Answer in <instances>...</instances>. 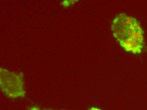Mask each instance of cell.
Here are the masks:
<instances>
[{"mask_svg": "<svg viewBox=\"0 0 147 110\" xmlns=\"http://www.w3.org/2000/svg\"><path fill=\"white\" fill-rule=\"evenodd\" d=\"M111 28L113 36L125 51L134 54L142 52L143 32L136 19L125 13H120L113 20Z\"/></svg>", "mask_w": 147, "mask_h": 110, "instance_id": "1", "label": "cell"}, {"mask_svg": "<svg viewBox=\"0 0 147 110\" xmlns=\"http://www.w3.org/2000/svg\"><path fill=\"white\" fill-rule=\"evenodd\" d=\"M0 69V86L2 92L11 99L24 97L26 92L23 74L2 68Z\"/></svg>", "mask_w": 147, "mask_h": 110, "instance_id": "2", "label": "cell"}, {"mask_svg": "<svg viewBox=\"0 0 147 110\" xmlns=\"http://www.w3.org/2000/svg\"><path fill=\"white\" fill-rule=\"evenodd\" d=\"M77 1L64 0V1H63L61 2V4L64 8H68L70 7L71 5H73Z\"/></svg>", "mask_w": 147, "mask_h": 110, "instance_id": "3", "label": "cell"}, {"mask_svg": "<svg viewBox=\"0 0 147 110\" xmlns=\"http://www.w3.org/2000/svg\"><path fill=\"white\" fill-rule=\"evenodd\" d=\"M28 110H40V109L37 106H34V107H31Z\"/></svg>", "mask_w": 147, "mask_h": 110, "instance_id": "4", "label": "cell"}, {"mask_svg": "<svg viewBox=\"0 0 147 110\" xmlns=\"http://www.w3.org/2000/svg\"><path fill=\"white\" fill-rule=\"evenodd\" d=\"M88 110H101L100 109H98V108H94V107H93V108H91Z\"/></svg>", "mask_w": 147, "mask_h": 110, "instance_id": "5", "label": "cell"}, {"mask_svg": "<svg viewBox=\"0 0 147 110\" xmlns=\"http://www.w3.org/2000/svg\"><path fill=\"white\" fill-rule=\"evenodd\" d=\"M43 110H51V109H44Z\"/></svg>", "mask_w": 147, "mask_h": 110, "instance_id": "6", "label": "cell"}]
</instances>
